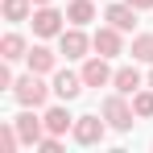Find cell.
Returning a JSON list of instances; mask_svg holds the SVG:
<instances>
[{
    "label": "cell",
    "mask_w": 153,
    "mask_h": 153,
    "mask_svg": "<svg viewBox=\"0 0 153 153\" xmlns=\"http://www.w3.org/2000/svg\"><path fill=\"white\" fill-rule=\"evenodd\" d=\"M50 91H54V87H46L37 71H29L25 79H17V83H13V95H17V103H21V108H42Z\"/></svg>",
    "instance_id": "obj_1"
},
{
    "label": "cell",
    "mask_w": 153,
    "mask_h": 153,
    "mask_svg": "<svg viewBox=\"0 0 153 153\" xmlns=\"http://www.w3.org/2000/svg\"><path fill=\"white\" fill-rule=\"evenodd\" d=\"M132 116H137V112H132V103H124L120 91L103 100V120L116 128V132H128V128H132Z\"/></svg>",
    "instance_id": "obj_2"
},
{
    "label": "cell",
    "mask_w": 153,
    "mask_h": 153,
    "mask_svg": "<svg viewBox=\"0 0 153 153\" xmlns=\"http://www.w3.org/2000/svg\"><path fill=\"white\" fill-rule=\"evenodd\" d=\"M71 137H75L79 145H100L103 137H108V124H103L100 116H75V128H71Z\"/></svg>",
    "instance_id": "obj_3"
},
{
    "label": "cell",
    "mask_w": 153,
    "mask_h": 153,
    "mask_svg": "<svg viewBox=\"0 0 153 153\" xmlns=\"http://www.w3.org/2000/svg\"><path fill=\"white\" fill-rule=\"evenodd\" d=\"M62 21H66V13L42 4V8L33 13V33H37V37H54V33H62Z\"/></svg>",
    "instance_id": "obj_4"
},
{
    "label": "cell",
    "mask_w": 153,
    "mask_h": 153,
    "mask_svg": "<svg viewBox=\"0 0 153 153\" xmlns=\"http://www.w3.org/2000/svg\"><path fill=\"white\" fill-rule=\"evenodd\" d=\"M58 46H62L66 58H83V54L91 50V37L83 33V25H71V29H62V33H58Z\"/></svg>",
    "instance_id": "obj_5"
},
{
    "label": "cell",
    "mask_w": 153,
    "mask_h": 153,
    "mask_svg": "<svg viewBox=\"0 0 153 153\" xmlns=\"http://www.w3.org/2000/svg\"><path fill=\"white\" fill-rule=\"evenodd\" d=\"M79 75H83V83H87V87H108L116 71L108 66V58H103V54H95V58H91V62H87V66H83Z\"/></svg>",
    "instance_id": "obj_6"
},
{
    "label": "cell",
    "mask_w": 153,
    "mask_h": 153,
    "mask_svg": "<svg viewBox=\"0 0 153 153\" xmlns=\"http://www.w3.org/2000/svg\"><path fill=\"white\" fill-rule=\"evenodd\" d=\"M13 124H17V132H21V141H25V145H37V141L46 137V120H37V116H33V108H25Z\"/></svg>",
    "instance_id": "obj_7"
},
{
    "label": "cell",
    "mask_w": 153,
    "mask_h": 153,
    "mask_svg": "<svg viewBox=\"0 0 153 153\" xmlns=\"http://www.w3.org/2000/svg\"><path fill=\"white\" fill-rule=\"evenodd\" d=\"M137 13H141V8H132L124 0V4H108L103 17H108V25H116L120 33H132V29H137Z\"/></svg>",
    "instance_id": "obj_8"
},
{
    "label": "cell",
    "mask_w": 153,
    "mask_h": 153,
    "mask_svg": "<svg viewBox=\"0 0 153 153\" xmlns=\"http://www.w3.org/2000/svg\"><path fill=\"white\" fill-rule=\"evenodd\" d=\"M83 87H87V83H83V75H71V71H58V75H54V95H58V100H79V95H83Z\"/></svg>",
    "instance_id": "obj_9"
},
{
    "label": "cell",
    "mask_w": 153,
    "mask_h": 153,
    "mask_svg": "<svg viewBox=\"0 0 153 153\" xmlns=\"http://www.w3.org/2000/svg\"><path fill=\"white\" fill-rule=\"evenodd\" d=\"M91 50H95V54H103V58H116V54H120V29H116V25L95 29V37H91Z\"/></svg>",
    "instance_id": "obj_10"
},
{
    "label": "cell",
    "mask_w": 153,
    "mask_h": 153,
    "mask_svg": "<svg viewBox=\"0 0 153 153\" xmlns=\"http://www.w3.org/2000/svg\"><path fill=\"white\" fill-rule=\"evenodd\" d=\"M112 87H116L120 95H137V91H141V71H137V66H120V71L112 75Z\"/></svg>",
    "instance_id": "obj_11"
},
{
    "label": "cell",
    "mask_w": 153,
    "mask_h": 153,
    "mask_svg": "<svg viewBox=\"0 0 153 153\" xmlns=\"http://www.w3.org/2000/svg\"><path fill=\"white\" fill-rule=\"evenodd\" d=\"M25 62H29V71H37V75H50L54 71V62H58V54L46 50V46H33V50L25 54Z\"/></svg>",
    "instance_id": "obj_12"
},
{
    "label": "cell",
    "mask_w": 153,
    "mask_h": 153,
    "mask_svg": "<svg viewBox=\"0 0 153 153\" xmlns=\"http://www.w3.org/2000/svg\"><path fill=\"white\" fill-rule=\"evenodd\" d=\"M42 120H46V132H54V137H62V132H71V128H75V116H71L66 108H50Z\"/></svg>",
    "instance_id": "obj_13"
},
{
    "label": "cell",
    "mask_w": 153,
    "mask_h": 153,
    "mask_svg": "<svg viewBox=\"0 0 153 153\" xmlns=\"http://www.w3.org/2000/svg\"><path fill=\"white\" fill-rule=\"evenodd\" d=\"M29 46H25V37L21 33H4V42H0V58L4 62H17V58H25Z\"/></svg>",
    "instance_id": "obj_14"
},
{
    "label": "cell",
    "mask_w": 153,
    "mask_h": 153,
    "mask_svg": "<svg viewBox=\"0 0 153 153\" xmlns=\"http://www.w3.org/2000/svg\"><path fill=\"white\" fill-rule=\"evenodd\" d=\"M91 17H95V4H91V0H71V4H66V21H71V25H87Z\"/></svg>",
    "instance_id": "obj_15"
},
{
    "label": "cell",
    "mask_w": 153,
    "mask_h": 153,
    "mask_svg": "<svg viewBox=\"0 0 153 153\" xmlns=\"http://www.w3.org/2000/svg\"><path fill=\"white\" fill-rule=\"evenodd\" d=\"M132 58L153 66V33H141V37H132Z\"/></svg>",
    "instance_id": "obj_16"
},
{
    "label": "cell",
    "mask_w": 153,
    "mask_h": 153,
    "mask_svg": "<svg viewBox=\"0 0 153 153\" xmlns=\"http://www.w3.org/2000/svg\"><path fill=\"white\" fill-rule=\"evenodd\" d=\"M29 8H33V0H4V17L8 21H25Z\"/></svg>",
    "instance_id": "obj_17"
},
{
    "label": "cell",
    "mask_w": 153,
    "mask_h": 153,
    "mask_svg": "<svg viewBox=\"0 0 153 153\" xmlns=\"http://www.w3.org/2000/svg\"><path fill=\"white\" fill-rule=\"evenodd\" d=\"M132 112H137V116H153V87L132 95Z\"/></svg>",
    "instance_id": "obj_18"
},
{
    "label": "cell",
    "mask_w": 153,
    "mask_h": 153,
    "mask_svg": "<svg viewBox=\"0 0 153 153\" xmlns=\"http://www.w3.org/2000/svg\"><path fill=\"white\" fill-rule=\"evenodd\" d=\"M17 141H21L17 124H4V128H0V153H13V149H17Z\"/></svg>",
    "instance_id": "obj_19"
},
{
    "label": "cell",
    "mask_w": 153,
    "mask_h": 153,
    "mask_svg": "<svg viewBox=\"0 0 153 153\" xmlns=\"http://www.w3.org/2000/svg\"><path fill=\"white\" fill-rule=\"evenodd\" d=\"M37 149H42V153H62V141L50 132V137H42V141H37Z\"/></svg>",
    "instance_id": "obj_20"
},
{
    "label": "cell",
    "mask_w": 153,
    "mask_h": 153,
    "mask_svg": "<svg viewBox=\"0 0 153 153\" xmlns=\"http://www.w3.org/2000/svg\"><path fill=\"white\" fill-rule=\"evenodd\" d=\"M13 83H17L13 71H8V66H0V87H8V91H13Z\"/></svg>",
    "instance_id": "obj_21"
},
{
    "label": "cell",
    "mask_w": 153,
    "mask_h": 153,
    "mask_svg": "<svg viewBox=\"0 0 153 153\" xmlns=\"http://www.w3.org/2000/svg\"><path fill=\"white\" fill-rule=\"evenodd\" d=\"M132 8H153V0H128Z\"/></svg>",
    "instance_id": "obj_22"
},
{
    "label": "cell",
    "mask_w": 153,
    "mask_h": 153,
    "mask_svg": "<svg viewBox=\"0 0 153 153\" xmlns=\"http://www.w3.org/2000/svg\"><path fill=\"white\" fill-rule=\"evenodd\" d=\"M33 4H50V0H33Z\"/></svg>",
    "instance_id": "obj_23"
},
{
    "label": "cell",
    "mask_w": 153,
    "mask_h": 153,
    "mask_svg": "<svg viewBox=\"0 0 153 153\" xmlns=\"http://www.w3.org/2000/svg\"><path fill=\"white\" fill-rule=\"evenodd\" d=\"M149 87H153V71H149Z\"/></svg>",
    "instance_id": "obj_24"
}]
</instances>
